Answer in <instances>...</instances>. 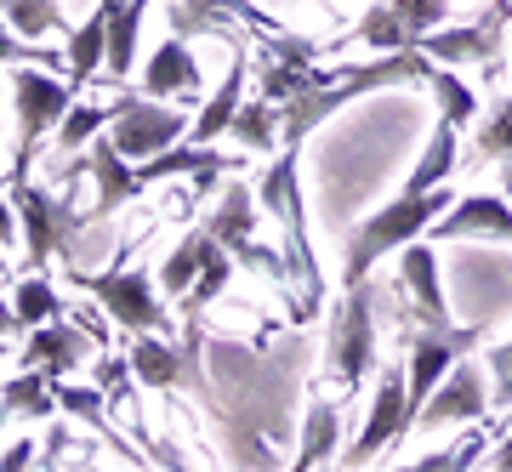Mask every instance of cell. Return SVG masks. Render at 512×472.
<instances>
[{
	"mask_svg": "<svg viewBox=\"0 0 512 472\" xmlns=\"http://www.w3.org/2000/svg\"><path fill=\"white\" fill-rule=\"evenodd\" d=\"M450 188H427V194H399L393 205H382V211H370L359 228H353L348 239V256H342V285H365L370 268L382 262L387 251H404L410 239H427V228L450 211Z\"/></svg>",
	"mask_w": 512,
	"mask_h": 472,
	"instance_id": "1",
	"label": "cell"
},
{
	"mask_svg": "<svg viewBox=\"0 0 512 472\" xmlns=\"http://www.w3.org/2000/svg\"><path fill=\"white\" fill-rule=\"evenodd\" d=\"M256 205L285 228V256H291L296 279L308 291V308H319L325 296V273H319V256L308 245V211H302V177H296V148H285V160H274L256 182Z\"/></svg>",
	"mask_w": 512,
	"mask_h": 472,
	"instance_id": "2",
	"label": "cell"
},
{
	"mask_svg": "<svg viewBox=\"0 0 512 472\" xmlns=\"http://www.w3.org/2000/svg\"><path fill=\"white\" fill-rule=\"evenodd\" d=\"M256 194L245 188V182H228L222 188V200L211 205V217H205V234L217 239L222 251L234 256L239 268H256V273H268V279H296V268H291V256L285 251H268L262 239H256Z\"/></svg>",
	"mask_w": 512,
	"mask_h": 472,
	"instance_id": "3",
	"label": "cell"
},
{
	"mask_svg": "<svg viewBox=\"0 0 512 472\" xmlns=\"http://www.w3.org/2000/svg\"><path fill=\"white\" fill-rule=\"evenodd\" d=\"M69 109H74V86L57 80V69H35V63L12 69V114H18V171L12 177H29L40 137L63 126Z\"/></svg>",
	"mask_w": 512,
	"mask_h": 472,
	"instance_id": "4",
	"label": "cell"
},
{
	"mask_svg": "<svg viewBox=\"0 0 512 472\" xmlns=\"http://www.w3.org/2000/svg\"><path fill=\"white\" fill-rule=\"evenodd\" d=\"M188 126H194V120H188L183 109H165V103H154L143 91H120V97H114L109 143L120 148V160L143 165V160H154V154H165L171 143H183Z\"/></svg>",
	"mask_w": 512,
	"mask_h": 472,
	"instance_id": "5",
	"label": "cell"
},
{
	"mask_svg": "<svg viewBox=\"0 0 512 472\" xmlns=\"http://www.w3.org/2000/svg\"><path fill=\"white\" fill-rule=\"evenodd\" d=\"M325 359H330V370H336L348 387H365L370 364H376V291H370V279H365V285H353L348 302L336 308Z\"/></svg>",
	"mask_w": 512,
	"mask_h": 472,
	"instance_id": "6",
	"label": "cell"
},
{
	"mask_svg": "<svg viewBox=\"0 0 512 472\" xmlns=\"http://www.w3.org/2000/svg\"><path fill=\"white\" fill-rule=\"evenodd\" d=\"M74 285H86V291H92L126 330H137V336H154L160 325H171V313H165V302H160V279H148L143 268L74 273Z\"/></svg>",
	"mask_w": 512,
	"mask_h": 472,
	"instance_id": "7",
	"label": "cell"
},
{
	"mask_svg": "<svg viewBox=\"0 0 512 472\" xmlns=\"http://www.w3.org/2000/svg\"><path fill=\"white\" fill-rule=\"evenodd\" d=\"M484 336V325H444V330H427L421 325L410 336V364H404V387H410V421L427 399H433V387L450 376V364L467 359V347Z\"/></svg>",
	"mask_w": 512,
	"mask_h": 472,
	"instance_id": "8",
	"label": "cell"
},
{
	"mask_svg": "<svg viewBox=\"0 0 512 472\" xmlns=\"http://www.w3.org/2000/svg\"><path fill=\"white\" fill-rule=\"evenodd\" d=\"M404 433H410V387H404V370H382L376 399H370V416H365V427H359V438L348 444V455L336 461V472L370 467V461L382 450H393Z\"/></svg>",
	"mask_w": 512,
	"mask_h": 472,
	"instance_id": "9",
	"label": "cell"
},
{
	"mask_svg": "<svg viewBox=\"0 0 512 472\" xmlns=\"http://www.w3.org/2000/svg\"><path fill=\"white\" fill-rule=\"evenodd\" d=\"M490 416V376H484V364H450V376L433 387V399L416 410L410 421V433H439V427H456V421H478Z\"/></svg>",
	"mask_w": 512,
	"mask_h": 472,
	"instance_id": "10",
	"label": "cell"
},
{
	"mask_svg": "<svg viewBox=\"0 0 512 472\" xmlns=\"http://www.w3.org/2000/svg\"><path fill=\"white\" fill-rule=\"evenodd\" d=\"M12 182V205H18V222H23V256H29V268H46L57 251H63V239H69V200L63 194H46L35 188L29 177H6Z\"/></svg>",
	"mask_w": 512,
	"mask_h": 472,
	"instance_id": "11",
	"label": "cell"
},
{
	"mask_svg": "<svg viewBox=\"0 0 512 472\" xmlns=\"http://www.w3.org/2000/svg\"><path fill=\"white\" fill-rule=\"evenodd\" d=\"M131 382L143 387H177V382H194L205 393V370H200V330H183V347H165L154 336H137L131 347Z\"/></svg>",
	"mask_w": 512,
	"mask_h": 472,
	"instance_id": "12",
	"label": "cell"
},
{
	"mask_svg": "<svg viewBox=\"0 0 512 472\" xmlns=\"http://www.w3.org/2000/svg\"><path fill=\"white\" fill-rule=\"evenodd\" d=\"M103 347L86 325H74V319H52V325L29 330V347H23V370H40L46 382H63L69 370L86 364V353Z\"/></svg>",
	"mask_w": 512,
	"mask_h": 472,
	"instance_id": "13",
	"label": "cell"
},
{
	"mask_svg": "<svg viewBox=\"0 0 512 472\" xmlns=\"http://www.w3.org/2000/svg\"><path fill=\"white\" fill-rule=\"evenodd\" d=\"M501 29H507V6H495L484 23H467V29H433L416 52L439 69H461V63H495L501 57Z\"/></svg>",
	"mask_w": 512,
	"mask_h": 472,
	"instance_id": "14",
	"label": "cell"
},
{
	"mask_svg": "<svg viewBox=\"0 0 512 472\" xmlns=\"http://www.w3.org/2000/svg\"><path fill=\"white\" fill-rule=\"evenodd\" d=\"M427 239H433V245H444V239H501V245H512V200L507 194H467V200H450V211L427 228Z\"/></svg>",
	"mask_w": 512,
	"mask_h": 472,
	"instance_id": "15",
	"label": "cell"
},
{
	"mask_svg": "<svg viewBox=\"0 0 512 472\" xmlns=\"http://www.w3.org/2000/svg\"><path fill=\"white\" fill-rule=\"evenodd\" d=\"M399 279L404 291H410V302H416V319L427 330H444L456 325L450 319V302H444V279H439V251H433V239H410L399 251Z\"/></svg>",
	"mask_w": 512,
	"mask_h": 472,
	"instance_id": "16",
	"label": "cell"
},
{
	"mask_svg": "<svg viewBox=\"0 0 512 472\" xmlns=\"http://www.w3.org/2000/svg\"><path fill=\"white\" fill-rule=\"evenodd\" d=\"M239 160H228V154H217L211 143H171L165 154H154V160H143V165H131L137 171V182H171V177H188L194 182V200L200 194H211V182L222 177V171H234Z\"/></svg>",
	"mask_w": 512,
	"mask_h": 472,
	"instance_id": "17",
	"label": "cell"
},
{
	"mask_svg": "<svg viewBox=\"0 0 512 472\" xmlns=\"http://www.w3.org/2000/svg\"><path fill=\"white\" fill-rule=\"evenodd\" d=\"M86 177H92V188H97L92 222H103L109 211H120V205H131L137 194H143V182H137L131 160H120V148L109 143V131H103V137H92V154H86Z\"/></svg>",
	"mask_w": 512,
	"mask_h": 472,
	"instance_id": "18",
	"label": "cell"
},
{
	"mask_svg": "<svg viewBox=\"0 0 512 472\" xmlns=\"http://www.w3.org/2000/svg\"><path fill=\"white\" fill-rule=\"evenodd\" d=\"M143 91L160 103V97H205V74H200V57L188 52L183 40L171 35L165 46H154V57H148L143 69Z\"/></svg>",
	"mask_w": 512,
	"mask_h": 472,
	"instance_id": "19",
	"label": "cell"
},
{
	"mask_svg": "<svg viewBox=\"0 0 512 472\" xmlns=\"http://www.w3.org/2000/svg\"><path fill=\"white\" fill-rule=\"evenodd\" d=\"M103 57H109V6L97 0L92 18L80 23V29H69V46H63V63H69V86H74V91L86 86V80L103 69Z\"/></svg>",
	"mask_w": 512,
	"mask_h": 472,
	"instance_id": "20",
	"label": "cell"
},
{
	"mask_svg": "<svg viewBox=\"0 0 512 472\" xmlns=\"http://www.w3.org/2000/svg\"><path fill=\"white\" fill-rule=\"evenodd\" d=\"M239 91H245V52L228 63L222 86L200 103L194 126H188V131H194V143H217V137H228V126H234V114H239Z\"/></svg>",
	"mask_w": 512,
	"mask_h": 472,
	"instance_id": "21",
	"label": "cell"
},
{
	"mask_svg": "<svg viewBox=\"0 0 512 472\" xmlns=\"http://www.w3.org/2000/svg\"><path fill=\"white\" fill-rule=\"evenodd\" d=\"M109 6V74L126 80L137 69V40H143V18H148V0H103Z\"/></svg>",
	"mask_w": 512,
	"mask_h": 472,
	"instance_id": "22",
	"label": "cell"
},
{
	"mask_svg": "<svg viewBox=\"0 0 512 472\" xmlns=\"http://www.w3.org/2000/svg\"><path fill=\"white\" fill-rule=\"evenodd\" d=\"M228 279H234V256L222 251L217 239H211V251H205V268H200V279L188 285V296L177 302V319H183V330H200V313L217 302L222 291H228Z\"/></svg>",
	"mask_w": 512,
	"mask_h": 472,
	"instance_id": "23",
	"label": "cell"
},
{
	"mask_svg": "<svg viewBox=\"0 0 512 472\" xmlns=\"http://www.w3.org/2000/svg\"><path fill=\"white\" fill-rule=\"evenodd\" d=\"M205 251H211V234H205V222H200V228H188V234L177 239V251L165 256L160 273H154V279H160V296H177V302H183L188 285H194L200 268H205Z\"/></svg>",
	"mask_w": 512,
	"mask_h": 472,
	"instance_id": "24",
	"label": "cell"
},
{
	"mask_svg": "<svg viewBox=\"0 0 512 472\" xmlns=\"http://www.w3.org/2000/svg\"><path fill=\"white\" fill-rule=\"evenodd\" d=\"M342 444V410H330V404H308V427H302V450L285 472H319L336 455Z\"/></svg>",
	"mask_w": 512,
	"mask_h": 472,
	"instance_id": "25",
	"label": "cell"
},
{
	"mask_svg": "<svg viewBox=\"0 0 512 472\" xmlns=\"http://www.w3.org/2000/svg\"><path fill=\"white\" fill-rule=\"evenodd\" d=\"M456 171V126L439 120L427 148H421V160L410 165V182H404V194H427V188H444V177Z\"/></svg>",
	"mask_w": 512,
	"mask_h": 472,
	"instance_id": "26",
	"label": "cell"
},
{
	"mask_svg": "<svg viewBox=\"0 0 512 472\" xmlns=\"http://www.w3.org/2000/svg\"><path fill=\"white\" fill-rule=\"evenodd\" d=\"M0 404H6V416L40 421V416H52L57 410V393H52V382H46L40 370H18L12 382H0Z\"/></svg>",
	"mask_w": 512,
	"mask_h": 472,
	"instance_id": "27",
	"label": "cell"
},
{
	"mask_svg": "<svg viewBox=\"0 0 512 472\" xmlns=\"http://www.w3.org/2000/svg\"><path fill=\"white\" fill-rule=\"evenodd\" d=\"M228 137H239V148H256V154H268V148L279 143V103H268V97H251V103H239L234 126H228Z\"/></svg>",
	"mask_w": 512,
	"mask_h": 472,
	"instance_id": "28",
	"label": "cell"
},
{
	"mask_svg": "<svg viewBox=\"0 0 512 472\" xmlns=\"http://www.w3.org/2000/svg\"><path fill=\"white\" fill-rule=\"evenodd\" d=\"M12 313H18V336H29V330L52 325L57 319V291L40 279V273H29L18 291H12Z\"/></svg>",
	"mask_w": 512,
	"mask_h": 472,
	"instance_id": "29",
	"label": "cell"
},
{
	"mask_svg": "<svg viewBox=\"0 0 512 472\" xmlns=\"http://www.w3.org/2000/svg\"><path fill=\"white\" fill-rule=\"evenodd\" d=\"M427 86L439 91V120H450V126H467V120L478 114V91L467 86L456 69H439V63H433Z\"/></svg>",
	"mask_w": 512,
	"mask_h": 472,
	"instance_id": "30",
	"label": "cell"
},
{
	"mask_svg": "<svg viewBox=\"0 0 512 472\" xmlns=\"http://www.w3.org/2000/svg\"><path fill=\"white\" fill-rule=\"evenodd\" d=\"M6 23H12V35H23V40H40V35L69 29L57 0H6Z\"/></svg>",
	"mask_w": 512,
	"mask_h": 472,
	"instance_id": "31",
	"label": "cell"
},
{
	"mask_svg": "<svg viewBox=\"0 0 512 472\" xmlns=\"http://www.w3.org/2000/svg\"><path fill=\"white\" fill-rule=\"evenodd\" d=\"M114 126V103L109 109H97V103H74L63 114V126H57V148H92V137Z\"/></svg>",
	"mask_w": 512,
	"mask_h": 472,
	"instance_id": "32",
	"label": "cell"
},
{
	"mask_svg": "<svg viewBox=\"0 0 512 472\" xmlns=\"http://www.w3.org/2000/svg\"><path fill=\"white\" fill-rule=\"evenodd\" d=\"M387 6H393V18H399L410 46H421V40L433 35V29H444V18H450V0H387Z\"/></svg>",
	"mask_w": 512,
	"mask_h": 472,
	"instance_id": "33",
	"label": "cell"
},
{
	"mask_svg": "<svg viewBox=\"0 0 512 472\" xmlns=\"http://www.w3.org/2000/svg\"><path fill=\"white\" fill-rule=\"evenodd\" d=\"M478 455H490V438H484V433H467L461 444H450V450L421 455V461H410V467H393V472H473Z\"/></svg>",
	"mask_w": 512,
	"mask_h": 472,
	"instance_id": "34",
	"label": "cell"
},
{
	"mask_svg": "<svg viewBox=\"0 0 512 472\" xmlns=\"http://www.w3.org/2000/svg\"><path fill=\"white\" fill-rule=\"evenodd\" d=\"M183 6L211 12V18H222V23H245V29H262V35H279V23L268 18L262 6H251V0H183Z\"/></svg>",
	"mask_w": 512,
	"mask_h": 472,
	"instance_id": "35",
	"label": "cell"
},
{
	"mask_svg": "<svg viewBox=\"0 0 512 472\" xmlns=\"http://www.w3.org/2000/svg\"><path fill=\"white\" fill-rule=\"evenodd\" d=\"M484 370L495 376V387H490V410H512V336L501 347H495L490 359H484Z\"/></svg>",
	"mask_w": 512,
	"mask_h": 472,
	"instance_id": "36",
	"label": "cell"
},
{
	"mask_svg": "<svg viewBox=\"0 0 512 472\" xmlns=\"http://www.w3.org/2000/svg\"><path fill=\"white\" fill-rule=\"evenodd\" d=\"M478 154H490V160H512V97H507V109L478 131Z\"/></svg>",
	"mask_w": 512,
	"mask_h": 472,
	"instance_id": "37",
	"label": "cell"
},
{
	"mask_svg": "<svg viewBox=\"0 0 512 472\" xmlns=\"http://www.w3.org/2000/svg\"><path fill=\"white\" fill-rule=\"evenodd\" d=\"M6 63H46V69H57V52H46V46H18L12 40V23H0V69Z\"/></svg>",
	"mask_w": 512,
	"mask_h": 472,
	"instance_id": "38",
	"label": "cell"
},
{
	"mask_svg": "<svg viewBox=\"0 0 512 472\" xmlns=\"http://www.w3.org/2000/svg\"><path fill=\"white\" fill-rule=\"evenodd\" d=\"M35 438H18V444H12V450H6V455H0V472H29V467H35Z\"/></svg>",
	"mask_w": 512,
	"mask_h": 472,
	"instance_id": "39",
	"label": "cell"
},
{
	"mask_svg": "<svg viewBox=\"0 0 512 472\" xmlns=\"http://www.w3.org/2000/svg\"><path fill=\"white\" fill-rule=\"evenodd\" d=\"M490 472H512V438H501V444H495V461H490Z\"/></svg>",
	"mask_w": 512,
	"mask_h": 472,
	"instance_id": "40",
	"label": "cell"
},
{
	"mask_svg": "<svg viewBox=\"0 0 512 472\" xmlns=\"http://www.w3.org/2000/svg\"><path fill=\"white\" fill-rule=\"evenodd\" d=\"M0 239H12V211L0 205Z\"/></svg>",
	"mask_w": 512,
	"mask_h": 472,
	"instance_id": "41",
	"label": "cell"
},
{
	"mask_svg": "<svg viewBox=\"0 0 512 472\" xmlns=\"http://www.w3.org/2000/svg\"><path fill=\"white\" fill-rule=\"evenodd\" d=\"M501 188H507V200H512V160H501Z\"/></svg>",
	"mask_w": 512,
	"mask_h": 472,
	"instance_id": "42",
	"label": "cell"
},
{
	"mask_svg": "<svg viewBox=\"0 0 512 472\" xmlns=\"http://www.w3.org/2000/svg\"><path fill=\"white\" fill-rule=\"evenodd\" d=\"M0 359H6V336H0Z\"/></svg>",
	"mask_w": 512,
	"mask_h": 472,
	"instance_id": "43",
	"label": "cell"
},
{
	"mask_svg": "<svg viewBox=\"0 0 512 472\" xmlns=\"http://www.w3.org/2000/svg\"><path fill=\"white\" fill-rule=\"evenodd\" d=\"M0 18H6V0H0Z\"/></svg>",
	"mask_w": 512,
	"mask_h": 472,
	"instance_id": "44",
	"label": "cell"
},
{
	"mask_svg": "<svg viewBox=\"0 0 512 472\" xmlns=\"http://www.w3.org/2000/svg\"><path fill=\"white\" fill-rule=\"evenodd\" d=\"M0 427H6V410H0Z\"/></svg>",
	"mask_w": 512,
	"mask_h": 472,
	"instance_id": "45",
	"label": "cell"
},
{
	"mask_svg": "<svg viewBox=\"0 0 512 472\" xmlns=\"http://www.w3.org/2000/svg\"><path fill=\"white\" fill-rule=\"evenodd\" d=\"M501 416H507V421H512V410H501Z\"/></svg>",
	"mask_w": 512,
	"mask_h": 472,
	"instance_id": "46",
	"label": "cell"
},
{
	"mask_svg": "<svg viewBox=\"0 0 512 472\" xmlns=\"http://www.w3.org/2000/svg\"><path fill=\"white\" fill-rule=\"evenodd\" d=\"M319 472H336V467H319Z\"/></svg>",
	"mask_w": 512,
	"mask_h": 472,
	"instance_id": "47",
	"label": "cell"
},
{
	"mask_svg": "<svg viewBox=\"0 0 512 472\" xmlns=\"http://www.w3.org/2000/svg\"><path fill=\"white\" fill-rule=\"evenodd\" d=\"M0 188H6V177H0Z\"/></svg>",
	"mask_w": 512,
	"mask_h": 472,
	"instance_id": "48",
	"label": "cell"
}]
</instances>
